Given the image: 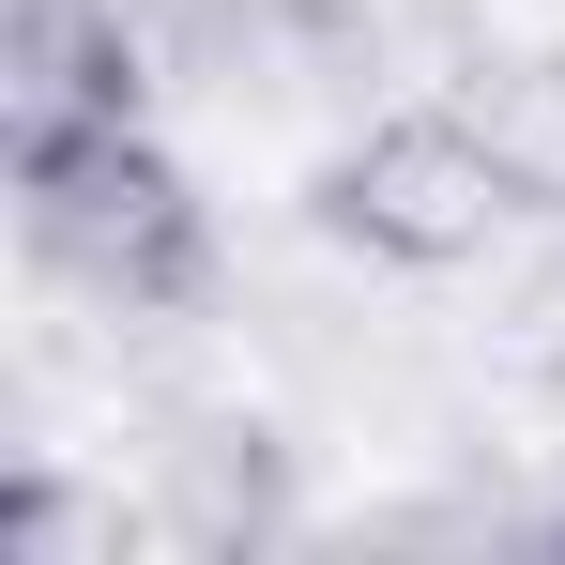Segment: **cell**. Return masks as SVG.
<instances>
[{
	"mask_svg": "<svg viewBox=\"0 0 565 565\" xmlns=\"http://www.w3.org/2000/svg\"><path fill=\"white\" fill-rule=\"evenodd\" d=\"M153 15V77L214 107H321L367 93V15L352 0H138Z\"/></svg>",
	"mask_w": 565,
	"mask_h": 565,
	"instance_id": "3957f363",
	"label": "cell"
},
{
	"mask_svg": "<svg viewBox=\"0 0 565 565\" xmlns=\"http://www.w3.org/2000/svg\"><path fill=\"white\" fill-rule=\"evenodd\" d=\"M290 489H276V444L260 428H199L184 459H169V535H199V551H245V535H276Z\"/></svg>",
	"mask_w": 565,
	"mask_h": 565,
	"instance_id": "8992f818",
	"label": "cell"
},
{
	"mask_svg": "<svg viewBox=\"0 0 565 565\" xmlns=\"http://www.w3.org/2000/svg\"><path fill=\"white\" fill-rule=\"evenodd\" d=\"M306 230L321 245H352L382 276H473L504 230H520V184H504V153L473 138V107H367L321 169H306Z\"/></svg>",
	"mask_w": 565,
	"mask_h": 565,
	"instance_id": "7a4b0ae2",
	"label": "cell"
},
{
	"mask_svg": "<svg viewBox=\"0 0 565 565\" xmlns=\"http://www.w3.org/2000/svg\"><path fill=\"white\" fill-rule=\"evenodd\" d=\"M153 107V15L138 0H0V153L93 138Z\"/></svg>",
	"mask_w": 565,
	"mask_h": 565,
	"instance_id": "277c9868",
	"label": "cell"
},
{
	"mask_svg": "<svg viewBox=\"0 0 565 565\" xmlns=\"http://www.w3.org/2000/svg\"><path fill=\"white\" fill-rule=\"evenodd\" d=\"M15 245L77 306H107V321H169V306L214 290V199H199V169L138 107V122H93V138L15 153Z\"/></svg>",
	"mask_w": 565,
	"mask_h": 565,
	"instance_id": "6da1fadb",
	"label": "cell"
},
{
	"mask_svg": "<svg viewBox=\"0 0 565 565\" xmlns=\"http://www.w3.org/2000/svg\"><path fill=\"white\" fill-rule=\"evenodd\" d=\"M551 551H565V504H551Z\"/></svg>",
	"mask_w": 565,
	"mask_h": 565,
	"instance_id": "52a82bcc",
	"label": "cell"
},
{
	"mask_svg": "<svg viewBox=\"0 0 565 565\" xmlns=\"http://www.w3.org/2000/svg\"><path fill=\"white\" fill-rule=\"evenodd\" d=\"M473 138L504 153L520 214H565V46H504V62H459Z\"/></svg>",
	"mask_w": 565,
	"mask_h": 565,
	"instance_id": "5b68a950",
	"label": "cell"
}]
</instances>
